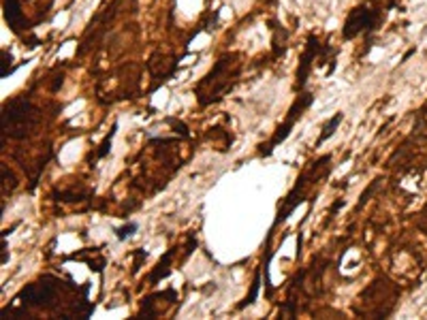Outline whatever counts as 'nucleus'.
<instances>
[{"label": "nucleus", "mask_w": 427, "mask_h": 320, "mask_svg": "<svg viewBox=\"0 0 427 320\" xmlns=\"http://www.w3.org/2000/svg\"><path fill=\"white\" fill-rule=\"evenodd\" d=\"M242 73V60L237 54H224L220 60L211 66L209 73L195 86V96L201 107H209L224 99L231 92Z\"/></svg>", "instance_id": "nucleus-1"}, {"label": "nucleus", "mask_w": 427, "mask_h": 320, "mask_svg": "<svg viewBox=\"0 0 427 320\" xmlns=\"http://www.w3.org/2000/svg\"><path fill=\"white\" fill-rule=\"evenodd\" d=\"M34 124V109L26 96H17L3 107V135L23 139Z\"/></svg>", "instance_id": "nucleus-2"}, {"label": "nucleus", "mask_w": 427, "mask_h": 320, "mask_svg": "<svg viewBox=\"0 0 427 320\" xmlns=\"http://www.w3.org/2000/svg\"><path fill=\"white\" fill-rule=\"evenodd\" d=\"M312 101H314V96L312 94H301V96H297L295 99V103L291 105V109H289V115H287V120H284V124H280L278 128H276V133H274V137H271L267 143H263L260 145V150H258V156H271L274 154V150L282 143V141H287L289 139V135H291V130H293V126H295V122L297 120H301V115H303V111L307 109V107L312 105Z\"/></svg>", "instance_id": "nucleus-3"}, {"label": "nucleus", "mask_w": 427, "mask_h": 320, "mask_svg": "<svg viewBox=\"0 0 427 320\" xmlns=\"http://www.w3.org/2000/svg\"><path fill=\"white\" fill-rule=\"evenodd\" d=\"M378 19H381V13L374 9H370L367 5H361V7H354L346 21H344V28H342V37L344 41H350L354 37H359L361 32H370L376 28Z\"/></svg>", "instance_id": "nucleus-4"}, {"label": "nucleus", "mask_w": 427, "mask_h": 320, "mask_svg": "<svg viewBox=\"0 0 427 320\" xmlns=\"http://www.w3.org/2000/svg\"><path fill=\"white\" fill-rule=\"evenodd\" d=\"M58 292V280L52 276H45L39 282H32L28 286H23L17 294L15 301H19L21 305H47Z\"/></svg>", "instance_id": "nucleus-5"}, {"label": "nucleus", "mask_w": 427, "mask_h": 320, "mask_svg": "<svg viewBox=\"0 0 427 320\" xmlns=\"http://www.w3.org/2000/svg\"><path fill=\"white\" fill-rule=\"evenodd\" d=\"M148 70H150V75L152 79H156V84H154L150 88V92H154L158 86H162L164 81H167L175 70H177V58L171 56V54H162L160 50H156L150 58H148V62H146Z\"/></svg>", "instance_id": "nucleus-6"}, {"label": "nucleus", "mask_w": 427, "mask_h": 320, "mask_svg": "<svg viewBox=\"0 0 427 320\" xmlns=\"http://www.w3.org/2000/svg\"><path fill=\"white\" fill-rule=\"evenodd\" d=\"M323 54V45L318 43V37L316 34H307V41H305V50L299 58V66H297V81H295V90H303L305 84H307V77L312 73V66H314V60L316 56Z\"/></svg>", "instance_id": "nucleus-7"}, {"label": "nucleus", "mask_w": 427, "mask_h": 320, "mask_svg": "<svg viewBox=\"0 0 427 320\" xmlns=\"http://www.w3.org/2000/svg\"><path fill=\"white\" fill-rule=\"evenodd\" d=\"M3 11H5V21L9 23V28L15 34H21V30L26 28V17L21 13L19 0H3Z\"/></svg>", "instance_id": "nucleus-8"}, {"label": "nucleus", "mask_w": 427, "mask_h": 320, "mask_svg": "<svg viewBox=\"0 0 427 320\" xmlns=\"http://www.w3.org/2000/svg\"><path fill=\"white\" fill-rule=\"evenodd\" d=\"M173 254H175V250H169V252L164 254V256L158 260V263H156V267H154V269L150 271L148 280H150L152 286H156V284H158L160 280L169 278V274H171V263H173Z\"/></svg>", "instance_id": "nucleus-9"}, {"label": "nucleus", "mask_w": 427, "mask_h": 320, "mask_svg": "<svg viewBox=\"0 0 427 320\" xmlns=\"http://www.w3.org/2000/svg\"><path fill=\"white\" fill-rule=\"evenodd\" d=\"M271 32H274V39H271V45H274V58H280L284 54V50H287V30H284L282 26H278V21H271Z\"/></svg>", "instance_id": "nucleus-10"}, {"label": "nucleus", "mask_w": 427, "mask_h": 320, "mask_svg": "<svg viewBox=\"0 0 427 320\" xmlns=\"http://www.w3.org/2000/svg\"><path fill=\"white\" fill-rule=\"evenodd\" d=\"M342 120H344V113H336V115L331 117V120H329V122L323 126V133H320V137L316 139V147H320V145H323V143H325V141H327L331 135L336 133V130H338V126L342 124Z\"/></svg>", "instance_id": "nucleus-11"}, {"label": "nucleus", "mask_w": 427, "mask_h": 320, "mask_svg": "<svg viewBox=\"0 0 427 320\" xmlns=\"http://www.w3.org/2000/svg\"><path fill=\"white\" fill-rule=\"evenodd\" d=\"M258 288H260V269H256V276H254V282H252V288H250V294L237 305L240 310H244V307H248V305H252L254 301H256V297H258Z\"/></svg>", "instance_id": "nucleus-12"}, {"label": "nucleus", "mask_w": 427, "mask_h": 320, "mask_svg": "<svg viewBox=\"0 0 427 320\" xmlns=\"http://www.w3.org/2000/svg\"><path fill=\"white\" fill-rule=\"evenodd\" d=\"M115 130H117V124H113L111 130H109V133L105 135V139L101 141V145H99V150H97V158H105L107 154H109V150H111V141H113V137H115Z\"/></svg>", "instance_id": "nucleus-13"}, {"label": "nucleus", "mask_w": 427, "mask_h": 320, "mask_svg": "<svg viewBox=\"0 0 427 320\" xmlns=\"http://www.w3.org/2000/svg\"><path fill=\"white\" fill-rule=\"evenodd\" d=\"M11 62H13V56H11L7 50H3V68H0V77H7L13 73V66H11Z\"/></svg>", "instance_id": "nucleus-14"}, {"label": "nucleus", "mask_w": 427, "mask_h": 320, "mask_svg": "<svg viewBox=\"0 0 427 320\" xmlns=\"http://www.w3.org/2000/svg\"><path fill=\"white\" fill-rule=\"evenodd\" d=\"M135 231H137V222H128V224H124L122 229H115V237H117L120 241H124L126 237H130Z\"/></svg>", "instance_id": "nucleus-15"}, {"label": "nucleus", "mask_w": 427, "mask_h": 320, "mask_svg": "<svg viewBox=\"0 0 427 320\" xmlns=\"http://www.w3.org/2000/svg\"><path fill=\"white\" fill-rule=\"evenodd\" d=\"M167 124H171V126H173V133L180 135L182 139H188V137H191V133H188V126H186L184 122H177V120H173V117H169Z\"/></svg>", "instance_id": "nucleus-16"}, {"label": "nucleus", "mask_w": 427, "mask_h": 320, "mask_svg": "<svg viewBox=\"0 0 427 320\" xmlns=\"http://www.w3.org/2000/svg\"><path fill=\"white\" fill-rule=\"evenodd\" d=\"M133 256H135V263H133V274H137L139 271V267H141V263L148 258V252L146 250H135L133 252Z\"/></svg>", "instance_id": "nucleus-17"}, {"label": "nucleus", "mask_w": 427, "mask_h": 320, "mask_svg": "<svg viewBox=\"0 0 427 320\" xmlns=\"http://www.w3.org/2000/svg\"><path fill=\"white\" fill-rule=\"evenodd\" d=\"M376 186H378V180H376V182L372 184V188H370V190H365V192L361 194V201H359V205H357V207H363V205H365V201H367V199L372 196V192H374V188H376Z\"/></svg>", "instance_id": "nucleus-18"}]
</instances>
